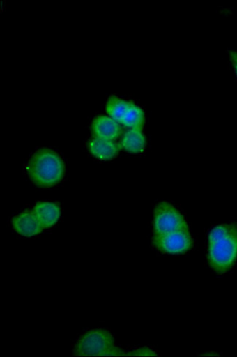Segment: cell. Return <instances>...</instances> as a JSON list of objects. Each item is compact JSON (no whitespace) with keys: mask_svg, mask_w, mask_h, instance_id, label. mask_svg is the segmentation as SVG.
<instances>
[{"mask_svg":"<svg viewBox=\"0 0 237 357\" xmlns=\"http://www.w3.org/2000/svg\"><path fill=\"white\" fill-rule=\"evenodd\" d=\"M208 259L211 268L218 273L231 269L237 259V225L215 227L208 238Z\"/></svg>","mask_w":237,"mask_h":357,"instance_id":"cell-1","label":"cell"},{"mask_svg":"<svg viewBox=\"0 0 237 357\" xmlns=\"http://www.w3.org/2000/svg\"><path fill=\"white\" fill-rule=\"evenodd\" d=\"M27 172L31 180L40 188H51L64 178L66 165L57 153L42 149L29 160Z\"/></svg>","mask_w":237,"mask_h":357,"instance_id":"cell-2","label":"cell"},{"mask_svg":"<svg viewBox=\"0 0 237 357\" xmlns=\"http://www.w3.org/2000/svg\"><path fill=\"white\" fill-rule=\"evenodd\" d=\"M75 356H119L128 355L115 344V340L109 331L98 329L86 333L77 341L74 347Z\"/></svg>","mask_w":237,"mask_h":357,"instance_id":"cell-3","label":"cell"},{"mask_svg":"<svg viewBox=\"0 0 237 357\" xmlns=\"http://www.w3.org/2000/svg\"><path fill=\"white\" fill-rule=\"evenodd\" d=\"M180 230H188L183 215L167 202L158 204L153 213L154 236H162Z\"/></svg>","mask_w":237,"mask_h":357,"instance_id":"cell-4","label":"cell"},{"mask_svg":"<svg viewBox=\"0 0 237 357\" xmlns=\"http://www.w3.org/2000/svg\"><path fill=\"white\" fill-rule=\"evenodd\" d=\"M153 243L162 252L179 255L191 250L193 240L188 230H180L162 236H153Z\"/></svg>","mask_w":237,"mask_h":357,"instance_id":"cell-5","label":"cell"},{"mask_svg":"<svg viewBox=\"0 0 237 357\" xmlns=\"http://www.w3.org/2000/svg\"><path fill=\"white\" fill-rule=\"evenodd\" d=\"M12 225L22 236L31 238L41 234L43 227L33 211L26 210L13 217Z\"/></svg>","mask_w":237,"mask_h":357,"instance_id":"cell-6","label":"cell"},{"mask_svg":"<svg viewBox=\"0 0 237 357\" xmlns=\"http://www.w3.org/2000/svg\"><path fill=\"white\" fill-rule=\"evenodd\" d=\"M92 132L95 137L115 141L122 132L120 123L112 117L99 116L93 120Z\"/></svg>","mask_w":237,"mask_h":357,"instance_id":"cell-7","label":"cell"},{"mask_svg":"<svg viewBox=\"0 0 237 357\" xmlns=\"http://www.w3.org/2000/svg\"><path fill=\"white\" fill-rule=\"evenodd\" d=\"M90 153L100 160H112L117 157L121 147L114 141L93 137L88 144Z\"/></svg>","mask_w":237,"mask_h":357,"instance_id":"cell-8","label":"cell"},{"mask_svg":"<svg viewBox=\"0 0 237 357\" xmlns=\"http://www.w3.org/2000/svg\"><path fill=\"white\" fill-rule=\"evenodd\" d=\"M33 211L44 229L54 227L61 216L60 206L52 202H39Z\"/></svg>","mask_w":237,"mask_h":357,"instance_id":"cell-9","label":"cell"},{"mask_svg":"<svg viewBox=\"0 0 237 357\" xmlns=\"http://www.w3.org/2000/svg\"><path fill=\"white\" fill-rule=\"evenodd\" d=\"M121 147L133 153L144 152L146 146V138L142 129H130L122 137Z\"/></svg>","mask_w":237,"mask_h":357,"instance_id":"cell-10","label":"cell"},{"mask_svg":"<svg viewBox=\"0 0 237 357\" xmlns=\"http://www.w3.org/2000/svg\"><path fill=\"white\" fill-rule=\"evenodd\" d=\"M131 102L117 97H110L106 105V111L109 117L121 123L130 107Z\"/></svg>","mask_w":237,"mask_h":357,"instance_id":"cell-11","label":"cell"},{"mask_svg":"<svg viewBox=\"0 0 237 357\" xmlns=\"http://www.w3.org/2000/svg\"><path fill=\"white\" fill-rule=\"evenodd\" d=\"M146 121L144 112L131 102L130 107L126 113L121 124L131 129H142Z\"/></svg>","mask_w":237,"mask_h":357,"instance_id":"cell-12","label":"cell"},{"mask_svg":"<svg viewBox=\"0 0 237 357\" xmlns=\"http://www.w3.org/2000/svg\"><path fill=\"white\" fill-rule=\"evenodd\" d=\"M129 355L140 356H155L156 354L148 348H141V349H136V350L130 352Z\"/></svg>","mask_w":237,"mask_h":357,"instance_id":"cell-13","label":"cell"},{"mask_svg":"<svg viewBox=\"0 0 237 357\" xmlns=\"http://www.w3.org/2000/svg\"><path fill=\"white\" fill-rule=\"evenodd\" d=\"M231 59L235 72L237 75V52H231Z\"/></svg>","mask_w":237,"mask_h":357,"instance_id":"cell-14","label":"cell"}]
</instances>
